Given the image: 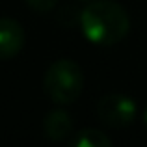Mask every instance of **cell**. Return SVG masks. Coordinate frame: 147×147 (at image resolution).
<instances>
[{
  "label": "cell",
  "instance_id": "obj_1",
  "mask_svg": "<svg viewBox=\"0 0 147 147\" xmlns=\"http://www.w3.org/2000/svg\"><path fill=\"white\" fill-rule=\"evenodd\" d=\"M80 26L91 43L110 47L129 34L130 19L121 4L114 0H93L80 13Z\"/></svg>",
  "mask_w": 147,
  "mask_h": 147
},
{
  "label": "cell",
  "instance_id": "obj_2",
  "mask_svg": "<svg viewBox=\"0 0 147 147\" xmlns=\"http://www.w3.org/2000/svg\"><path fill=\"white\" fill-rule=\"evenodd\" d=\"M45 93L56 104H71L80 97L84 88V73L75 60H56L45 73Z\"/></svg>",
  "mask_w": 147,
  "mask_h": 147
},
{
  "label": "cell",
  "instance_id": "obj_3",
  "mask_svg": "<svg viewBox=\"0 0 147 147\" xmlns=\"http://www.w3.org/2000/svg\"><path fill=\"white\" fill-rule=\"evenodd\" d=\"M136 102L127 95L112 93L99 100L97 115L102 123H106L112 129H123L129 127L136 117Z\"/></svg>",
  "mask_w": 147,
  "mask_h": 147
},
{
  "label": "cell",
  "instance_id": "obj_4",
  "mask_svg": "<svg viewBox=\"0 0 147 147\" xmlns=\"http://www.w3.org/2000/svg\"><path fill=\"white\" fill-rule=\"evenodd\" d=\"M24 47V30L13 19H0V60L15 58Z\"/></svg>",
  "mask_w": 147,
  "mask_h": 147
},
{
  "label": "cell",
  "instance_id": "obj_5",
  "mask_svg": "<svg viewBox=\"0 0 147 147\" xmlns=\"http://www.w3.org/2000/svg\"><path fill=\"white\" fill-rule=\"evenodd\" d=\"M43 132H45V136L52 142L65 140V138L73 132L71 115L63 110H54V112H50V114H47L45 115V121H43Z\"/></svg>",
  "mask_w": 147,
  "mask_h": 147
},
{
  "label": "cell",
  "instance_id": "obj_6",
  "mask_svg": "<svg viewBox=\"0 0 147 147\" xmlns=\"http://www.w3.org/2000/svg\"><path fill=\"white\" fill-rule=\"evenodd\" d=\"M71 145L75 147H110L112 140L97 129H84L73 138Z\"/></svg>",
  "mask_w": 147,
  "mask_h": 147
},
{
  "label": "cell",
  "instance_id": "obj_7",
  "mask_svg": "<svg viewBox=\"0 0 147 147\" xmlns=\"http://www.w3.org/2000/svg\"><path fill=\"white\" fill-rule=\"evenodd\" d=\"M30 7L37 13H45V11H50L54 6L58 4V0H26Z\"/></svg>",
  "mask_w": 147,
  "mask_h": 147
},
{
  "label": "cell",
  "instance_id": "obj_8",
  "mask_svg": "<svg viewBox=\"0 0 147 147\" xmlns=\"http://www.w3.org/2000/svg\"><path fill=\"white\" fill-rule=\"evenodd\" d=\"M144 123H145V127H147V110H145V115H144Z\"/></svg>",
  "mask_w": 147,
  "mask_h": 147
},
{
  "label": "cell",
  "instance_id": "obj_9",
  "mask_svg": "<svg viewBox=\"0 0 147 147\" xmlns=\"http://www.w3.org/2000/svg\"><path fill=\"white\" fill-rule=\"evenodd\" d=\"M84 2H86V0H84Z\"/></svg>",
  "mask_w": 147,
  "mask_h": 147
}]
</instances>
